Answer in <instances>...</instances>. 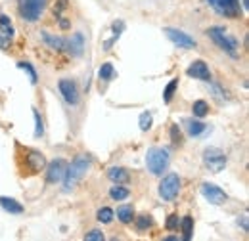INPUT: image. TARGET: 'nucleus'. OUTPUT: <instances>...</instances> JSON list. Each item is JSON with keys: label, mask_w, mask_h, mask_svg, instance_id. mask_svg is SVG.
<instances>
[{"label": "nucleus", "mask_w": 249, "mask_h": 241, "mask_svg": "<svg viewBox=\"0 0 249 241\" xmlns=\"http://www.w3.org/2000/svg\"><path fill=\"white\" fill-rule=\"evenodd\" d=\"M90 167H92V157H90V155H87V153L77 155V157L71 161V165H67V172H65V176H63V180H62L63 189H65V191L73 189L79 182L87 176V172H89Z\"/></svg>", "instance_id": "1"}, {"label": "nucleus", "mask_w": 249, "mask_h": 241, "mask_svg": "<svg viewBox=\"0 0 249 241\" xmlns=\"http://www.w3.org/2000/svg\"><path fill=\"white\" fill-rule=\"evenodd\" d=\"M207 34H209V38L217 44L218 48L224 54H228L230 58L236 60L240 56V42L236 40L234 34H230L226 29H222V27H211V29L207 31Z\"/></svg>", "instance_id": "2"}, {"label": "nucleus", "mask_w": 249, "mask_h": 241, "mask_svg": "<svg viewBox=\"0 0 249 241\" xmlns=\"http://www.w3.org/2000/svg\"><path fill=\"white\" fill-rule=\"evenodd\" d=\"M169 151L163 150V148H150L146 153V165H148V171L156 176H161L167 169H169Z\"/></svg>", "instance_id": "3"}, {"label": "nucleus", "mask_w": 249, "mask_h": 241, "mask_svg": "<svg viewBox=\"0 0 249 241\" xmlns=\"http://www.w3.org/2000/svg\"><path fill=\"white\" fill-rule=\"evenodd\" d=\"M48 0H18V12L21 16V19L35 23L40 19V14L44 12Z\"/></svg>", "instance_id": "4"}, {"label": "nucleus", "mask_w": 249, "mask_h": 241, "mask_svg": "<svg viewBox=\"0 0 249 241\" xmlns=\"http://www.w3.org/2000/svg\"><path fill=\"white\" fill-rule=\"evenodd\" d=\"M180 191V178L175 172H169L159 182V197L165 201H173Z\"/></svg>", "instance_id": "5"}, {"label": "nucleus", "mask_w": 249, "mask_h": 241, "mask_svg": "<svg viewBox=\"0 0 249 241\" xmlns=\"http://www.w3.org/2000/svg\"><path fill=\"white\" fill-rule=\"evenodd\" d=\"M203 165L211 171V172H220L226 167V153L218 148H207L203 151Z\"/></svg>", "instance_id": "6"}, {"label": "nucleus", "mask_w": 249, "mask_h": 241, "mask_svg": "<svg viewBox=\"0 0 249 241\" xmlns=\"http://www.w3.org/2000/svg\"><path fill=\"white\" fill-rule=\"evenodd\" d=\"M209 6L224 17H238L242 16V8H240V0H207Z\"/></svg>", "instance_id": "7"}, {"label": "nucleus", "mask_w": 249, "mask_h": 241, "mask_svg": "<svg viewBox=\"0 0 249 241\" xmlns=\"http://www.w3.org/2000/svg\"><path fill=\"white\" fill-rule=\"evenodd\" d=\"M58 88H60V94L63 96V100L69 103V105H77L81 102V94H79V86L75 81L71 79H62L58 83Z\"/></svg>", "instance_id": "8"}, {"label": "nucleus", "mask_w": 249, "mask_h": 241, "mask_svg": "<svg viewBox=\"0 0 249 241\" xmlns=\"http://www.w3.org/2000/svg\"><path fill=\"white\" fill-rule=\"evenodd\" d=\"M46 167V157L36 150H25V169L29 174H38Z\"/></svg>", "instance_id": "9"}, {"label": "nucleus", "mask_w": 249, "mask_h": 241, "mask_svg": "<svg viewBox=\"0 0 249 241\" xmlns=\"http://www.w3.org/2000/svg\"><path fill=\"white\" fill-rule=\"evenodd\" d=\"M67 161L65 159H56L46 167V182L48 184H58L63 180L65 172H67Z\"/></svg>", "instance_id": "10"}, {"label": "nucleus", "mask_w": 249, "mask_h": 241, "mask_svg": "<svg viewBox=\"0 0 249 241\" xmlns=\"http://www.w3.org/2000/svg\"><path fill=\"white\" fill-rule=\"evenodd\" d=\"M201 195H203L209 203H213V205H224L226 199H228V195H226L218 186L209 184V182L201 184Z\"/></svg>", "instance_id": "11"}, {"label": "nucleus", "mask_w": 249, "mask_h": 241, "mask_svg": "<svg viewBox=\"0 0 249 241\" xmlns=\"http://www.w3.org/2000/svg\"><path fill=\"white\" fill-rule=\"evenodd\" d=\"M163 33H165L167 38H169L171 42H175L178 48H196V40H194L190 34H186L184 31L175 29V27H167Z\"/></svg>", "instance_id": "12"}, {"label": "nucleus", "mask_w": 249, "mask_h": 241, "mask_svg": "<svg viewBox=\"0 0 249 241\" xmlns=\"http://www.w3.org/2000/svg\"><path fill=\"white\" fill-rule=\"evenodd\" d=\"M186 75L197 79V81H205V83L211 81V71H209L207 63L201 60H196L194 63H190V67L186 69Z\"/></svg>", "instance_id": "13"}, {"label": "nucleus", "mask_w": 249, "mask_h": 241, "mask_svg": "<svg viewBox=\"0 0 249 241\" xmlns=\"http://www.w3.org/2000/svg\"><path fill=\"white\" fill-rule=\"evenodd\" d=\"M14 38V25L8 16H0V48L6 50Z\"/></svg>", "instance_id": "14"}, {"label": "nucleus", "mask_w": 249, "mask_h": 241, "mask_svg": "<svg viewBox=\"0 0 249 241\" xmlns=\"http://www.w3.org/2000/svg\"><path fill=\"white\" fill-rule=\"evenodd\" d=\"M65 48H67V52H69L73 58H81L83 52H85V36H83V33L71 34V38L65 42Z\"/></svg>", "instance_id": "15"}, {"label": "nucleus", "mask_w": 249, "mask_h": 241, "mask_svg": "<svg viewBox=\"0 0 249 241\" xmlns=\"http://www.w3.org/2000/svg\"><path fill=\"white\" fill-rule=\"evenodd\" d=\"M184 128H186V132L190 136H194V138H197V136H201L203 132H207V124L205 122H201V120H196V119H184Z\"/></svg>", "instance_id": "16"}, {"label": "nucleus", "mask_w": 249, "mask_h": 241, "mask_svg": "<svg viewBox=\"0 0 249 241\" xmlns=\"http://www.w3.org/2000/svg\"><path fill=\"white\" fill-rule=\"evenodd\" d=\"M107 178L113 184H126L130 180V174L123 167H111V169H107Z\"/></svg>", "instance_id": "17"}, {"label": "nucleus", "mask_w": 249, "mask_h": 241, "mask_svg": "<svg viewBox=\"0 0 249 241\" xmlns=\"http://www.w3.org/2000/svg\"><path fill=\"white\" fill-rule=\"evenodd\" d=\"M0 207L6 212H10V214H21L23 212V205L18 203L12 197H0Z\"/></svg>", "instance_id": "18"}, {"label": "nucleus", "mask_w": 249, "mask_h": 241, "mask_svg": "<svg viewBox=\"0 0 249 241\" xmlns=\"http://www.w3.org/2000/svg\"><path fill=\"white\" fill-rule=\"evenodd\" d=\"M128 195H130V191H128V188H124L123 184H115L113 188H109V197L113 201H124Z\"/></svg>", "instance_id": "19"}, {"label": "nucleus", "mask_w": 249, "mask_h": 241, "mask_svg": "<svg viewBox=\"0 0 249 241\" xmlns=\"http://www.w3.org/2000/svg\"><path fill=\"white\" fill-rule=\"evenodd\" d=\"M42 38L52 50H63L65 48V40L62 36H56V34H50V33H42Z\"/></svg>", "instance_id": "20"}, {"label": "nucleus", "mask_w": 249, "mask_h": 241, "mask_svg": "<svg viewBox=\"0 0 249 241\" xmlns=\"http://www.w3.org/2000/svg\"><path fill=\"white\" fill-rule=\"evenodd\" d=\"M117 218H119L121 224H130L134 220V209H132V205H121L117 209Z\"/></svg>", "instance_id": "21"}, {"label": "nucleus", "mask_w": 249, "mask_h": 241, "mask_svg": "<svg viewBox=\"0 0 249 241\" xmlns=\"http://www.w3.org/2000/svg\"><path fill=\"white\" fill-rule=\"evenodd\" d=\"M178 226L182 228V240L184 241L192 240V236H194V218L192 216H184Z\"/></svg>", "instance_id": "22"}, {"label": "nucleus", "mask_w": 249, "mask_h": 241, "mask_svg": "<svg viewBox=\"0 0 249 241\" xmlns=\"http://www.w3.org/2000/svg\"><path fill=\"white\" fill-rule=\"evenodd\" d=\"M192 113H194V117L203 119V117L209 113V103H207L205 100H197V102H194V105H192Z\"/></svg>", "instance_id": "23"}, {"label": "nucleus", "mask_w": 249, "mask_h": 241, "mask_svg": "<svg viewBox=\"0 0 249 241\" xmlns=\"http://www.w3.org/2000/svg\"><path fill=\"white\" fill-rule=\"evenodd\" d=\"M177 88H178V79H173V81L165 86V90H163V102H165V103H171V102H173V96H175Z\"/></svg>", "instance_id": "24"}, {"label": "nucleus", "mask_w": 249, "mask_h": 241, "mask_svg": "<svg viewBox=\"0 0 249 241\" xmlns=\"http://www.w3.org/2000/svg\"><path fill=\"white\" fill-rule=\"evenodd\" d=\"M98 77H100L102 81H111V79L115 77L113 65H111V63H104V65L100 67V71H98Z\"/></svg>", "instance_id": "25"}, {"label": "nucleus", "mask_w": 249, "mask_h": 241, "mask_svg": "<svg viewBox=\"0 0 249 241\" xmlns=\"http://www.w3.org/2000/svg\"><path fill=\"white\" fill-rule=\"evenodd\" d=\"M171 142H173V146H177V148H180V146L184 144V136H182L178 124H173V126H171Z\"/></svg>", "instance_id": "26"}, {"label": "nucleus", "mask_w": 249, "mask_h": 241, "mask_svg": "<svg viewBox=\"0 0 249 241\" xmlns=\"http://www.w3.org/2000/svg\"><path fill=\"white\" fill-rule=\"evenodd\" d=\"M113 216H115V212L111 211L109 207H102L98 214H96V218H98V222H102V224H109L111 220H113Z\"/></svg>", "instance_id": "27"}, {"label": "nucleus", "mask_w": 249, "mask_h": 241, "mask_svg": "<svg viewBox=\"0 0 249 241\" xmlns=\"http://www.w3.org/2000/svg\"><path fill=\"white\" fill-rule=\"evenodd\" d=\"M134 222H136V230H138V232H144V230L152 228V224H154L152 216H146V214H142V216L134 218Z\"/></svg>", "instance_id": "28"}, {"label": "nucleus", "mask_w": 249, "mask_h": 241, "mask_svg": "<svg viewBox=\"0 0 249 241\" xmlns=\"http://www.w3.org/2000/svg\"><path fill=\"white\" fill-rule=\"evenodd\" d=\"M33 117H35V138H40L42 134H44V122L40 119V113H38V109L36 107H33Z\"/></svg>", "instance_id": "29"}, {"label": "nucleus", "mask_w": 249, "mask_h": 241, "mask_svg": "<svg viewBox=\"0 0 249 241\" xmlns=\"http://www.w3.org/2000/svg\"><path fill=\"white\" fill-rule=\"evenodd\" d=\"M152 122H154L152 113H150V111H144V113L140 115V119H138V126H140L142 132H148V130L152 128Z\"/></svg>", "instance_id": "30"}, {"label": "nucleus", "mask_w": 249, "mask_h": 241, "mask_svg": "<svg viewBox=\"0 0 249 241\" xmlns=\"http://www.w3.org/2000/svg\"><path fill=\"white\" fill-rule=\"evenodd\" d=\"M18 67H19V69H23V71L29 75V79H31V85H36L38 77H36V71H35V67H33L29 61H19V63H18Z\"/></svg>", "instance_id": "31"}, {"label": "nucleus", "mask_w": 249, "mask_h": 241, "mask_svg": "<svg viewBox=\"0 0 249 241\" xmlns=\"http://www.w3.org/2000/svg\"><path fill=\"white\" fill-rule=\"evenodd\" d=\"M178 224H180V220H178V214H169V216H167V220H165V228H167L169 232H175V230H178Z\"/></svg>", "instance_id": "32"}, {"label": "nucleus", "mask_w": 249, "mask_h": 241, "mask_svg": "<svg viewBox=\"0 0 249 241\" xmlns=\"http://www.w3.org/2000/svg\"><path fill=\"white\" fill-rule=\"evenodd\" d=\"M85 240L87 241H104L106 240V236H104L102 230H90V232L85 236Z\"/></svg>", "instance_id": "33"}, {"label": "nucleus", "mask_w": 249, "mask_h": 241, "mask_svg": "<svg viewBox=\"0 0 249 241\" xmlns=\"http://www.w3.org/2000/svg\"><path fill=\"white\" fill-rule=\"evenodd\" d=\"M211 90H213V94H215V98H217L218 102H224V100H226V94L220 90V86H218L217 83L211 85Z\"/></svg>", "instance_id": "34"}, {"label": "nucleus", "mask_w": 249, "mask_h": 241, "mask_svg": "<svg viewBox=\"0 0 249 241\" xmlns=\"http://www.w3.org/2000/svg\"><path fill=\"white\" fill-rule=\"evenodd\" d=\"M58 23H60V29H63V31L71 27V21H69L67 17H60V21H58Z\"/></svg>", "instance_id": "35"}, {"label": "nucleus", "mask_w": 249, "mask_h": 241, "mask_svg": "<svg viewBox=\"0 0 249 241\" xmlns=\"http://www.w3.org/2000/svg\"><path fill=\"white\" fill-rule=\"evenodd\" d=\"M238 224H242V228H244V232H249V226H248V216H242L240 220H238Z\"/></svg>", "instance_id": "36"}, {"label": "nucleus", "mask_w": 249, "mask_h": 241, "mask_svg": "<svg viewBox=\"0 0 249 241\" xmlns=\"http://www.w3.org/2000/svg\"><path fill=\"white\" fill-rule=\"evenodd\" d=\"M175 240H178V238H175V236H169V238H165V241H175Z\"/></svg>", "instance_id": "37"}]
</instances>
